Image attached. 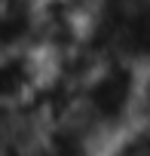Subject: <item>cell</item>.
Returning <instances> with one entry per match:
<instances>
[{
  "mask_svg": "<svg viewBox=\"0 0 150 156\" xmlns=\"http://www.w3.org/2000/svg\"><path fill=\"white\" fill-rule=\"evenodd\" d=\"M144 70H147V64H141L129 55H110L83 83L77 116L101 138V144H107L123 129L135 126Z\"/></svg>",
  "mask_w": 150,
  "mask_h": 156,
  "instance_id": "1",
  "label": "cell"
},
{
  "mask_svg": "<svg viewBox=\"0 0 150 156\" xmlns=\"http://www.w3.org/2000/svg\"><path fill=\"white\" fill-rule=\"evenodd\" d=\"M52 61L40 46H16L0 55V98L3 107H19L31 101L49 80Z\"/></svg>",
  "mask_w": 150,
  "mask_h": 156,
  "instance_id": "2",
  "label": "cell"
}]
</instances>
